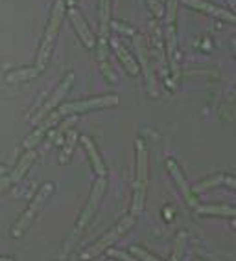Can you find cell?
<instances>
[{
	"mask_svg": "<svg viewBox=\"0 0 236 261\" xmlns=\"http://www.w3.org/2000/svg\"><path fill=\"white\" fill-rule=\"evenodd\" d=\"M72 81H74V75H72V74H68L65 77V80L61 81V85H59V87L56 89V92L52 94V98L48 99V101L44 103V107L41 109V111H39L37 114H35V116H33V121H35V123H37V121H41L43 118H46L48 112H50L54 107H57V105L61 103V99L65 98V94L68 92V89H70Z\"/></svg>",
	"mask_w": 236,
	"mask_h": 261,
	"instance_id": "52a82bcc",
	"label": "cell"
},
{
	"mask_svg": "<svg viewBox=\"0 0 236 261\" xmlns=\"http://www.w3.org/2000/svg\"><path fill=\"white\" fill-rule=\"evenodd\" d=\"M184 241H186V236H184V233H181L179 238H177V241H175V250H174V254H172L170 261H181V257H183Z\"/></svg>",
	"mask_w": 236,
	"mask_h": 261,
	"instance_id": "d6986e66",
	"label": "cell"
},
{
	"mask_svg": "<svg viewBox=\"0 0 236 261\" xmlns=\"http://www.w3.org/2000/svg\"><path fill=\"white\" fill-rule=\"evenodd\" d=\"M63 15H65V2H63V0H57L56 4H54L52 15H50L46 32H44V39H43V42H41V48H39V54H37V68L39 70H43L44 66H46L48 57H50V54H52L54 41H56L59 26H61V22H63Z\"/></svg>",
	"mask_w": 236,
	"mask_h": 261,
	"instance_id": "6da1fadb",
	"label": "cell"
},
{
	"mask_svg": "<svg viewBox=\"0 0 236 261\" xmlns=\"http://www.w3.org/2000/svg\"><path fill=\"white\" fill-rule=\"evenodd\" d=\"M109 254H111L113 257L122 259V261H138V259H135V257L129 256V254H126V252H120V250H109Z\"/></svg>",
	"mask_w": 236,
	"mask_h": 261,
	"instance_id": "603a6c76",
	"label": "cell"
},
{
	"mask_svg": "<svg viewBox=\"0 0 236 261\" xmlns=\"http://www.w3.org/2000/svg\"><path fill=\"white\" fill-rule=\"evenodd\" d=\"M146 4L150 6V10L157 15V17H162L164 15V10H162V6L159 0H146Z\"/></svg>",
	"mask_w": 236,
	"mask_h": 261,
	"instance_id": "7402d4cb",
	"label": "cell"
},
{
	"mask_svg": "<svg viewBox=\"0 0 236 261\" xmlns=\"http://www.w3.org/2000/svg\"><path fill=\"white\" fill-rule=\"evenodd\" d=\"M166 166H168V171H170V175L174 177L175 184L179 186L181 193H183V197H184V201L188 202L190 206H198V199H196V193H194V191L190 190L188 182H186V178L183 177V173H181L179 166H177V164H175L172 159L166 160Z\"/></svg>",
	"mask_w": 236,
	"mask_h": 261,
	"instance_id": "9c48e42d",
	"label": "cell"
},
{
	"mask_svg": "<svg viewBox=\"0 0 236 261\" xmlns=\"http://www.w3.org/2000/svg\"><path fill=\"white\" fill-rule=\"evenodd\" d=\"M223 182H225V184H229V186H231V188H234V190H236V178H232V177H227Z\"/></svg>",
	"mask_w": 236,
	"mask_h": 261,
	"instance_id": "d4e9b609",
	"label": "cell"
},
{
	"mask_svg": "<svg viewBox=\"0 0 236 261\" xmlns=\"http://www.w3.org/2000/svg\"><path fill=\"white\" fill-rule=\"evenodd\" d=\"M133 224H135V215H129V217L122 219L120 223L116 224V226H114L113 230H109V232L105 233V236L100 239V241H96L95 245L89 248V250L83 252V254H81V259H95V257H98L102 252H105L109 247H111V245H114L118 239L122 238L124 233L128 232Z\"/></svg>",
	"mask_w": 236,
	"mask_h": 261,
	"instance_id": "5b68a950",
	"label": "cell"
},
{
	"mask_svg": "<svg viewBox=\"0 0 236 261\" xmlns=\"http://www.w3.org/2000/svg\"><path fill=\"white\" fill-rule=\"evenodd\" d=\"M198 261H199V259H198Z\"/></svg>",
	"mask_w": 236,
	"mask_h": 261,
	"instance_id": "4dcf8cb0",
	"label": "cell"
},
{
	"mask_svg": "<svg viewBox=\"0 0 236 261\" xmlns=\"http://www.w3.org/2000/svg\"><path fill=\"white\" fill-rule=\"evenodd\" d=\"M198 212L203 215H225V217H236V208H229V206H199Z\"/></svg>",
	"mask_w": 236,
	"mask_h": 261,
	"instance_id": "ac0fdd59",
	"label": "cell"
},
{
	"mask_svg": "<svg viewBox=\"0 0 236 261\" xmlns=\"http://www.w3.org/2000/svg\"><path fill=\"white\" fill-rule=\"evenodd\" d=\"M229 4H231L232 8H234V10H236V0H229Z\"/></svg>",
	"mask_w": 236,
	"mask_h": 261,
	"instance_id": "4316f807",
	"label": "cell"
},
{
	"mask_svg": "<svg viewBox=\"0 0 236 261\" xmlns=\"http://www.w3.org/2000/svg\"><path fill=\"white\" fill-rule=\"evenodd\" d=\"M113 105H118V96L109 94V96H100V98L63 103L57 112H59L61 116H68V114H80V112L95 111V109H104V107H113Z\"/></svg>",
	"mask_w": 236,
	"mask_h": 261,
	"instance_id": "8992f818",
	"label": "cell"
},
{
	"mask_svg": "<svg viewBox=\"0 0 236 261\" xmlns=\"http://www.w3.org/2000/svg\"><path fill=\"white\" fill-rule=\"evenodd\" d=\"M135 48H137L138 61H140V65H142V72H144V77H146L148 90H150L151 96H157L155 75H153V72H151L150 59H148V51H146V48H144V41H142V37H135Z\"/></svg>",
	"mask_w": 236,
	"mask_h": 261,
	"instance_id": "ba28073f",
	"label": "cell"
},
{
	"mask_svg": "<svg viewBox=\"0 0 236 261\" xmlns=\"http://www.w3.org/2000/svg\"><path fill=\"white\" fill-rule=\"evenodd\" d=\"M225 180V177H222V175H218V177H214V178H210V180H203V182H199L198 186L194 188V193H199V191H203V190H207V188H213V186H216V184H220V182H223Z\"/></svg>",
	"mask_w": 236,
	"mask_h": 261,
	"instance_id": "ffe728a7",
	"label": "cell"
},
{
	"mask_svg": "<svg viewBox=\"0 0 236 261\" xmlns=\"http://www.w3.org/2000/svg\"><path fill=\"white\" fill-rule=\"evenodd\" d=\"M52 191H54L52 182H46V184H43V186H41V190L37 191V195L33 197V201L30 202L28 210L24 212V214L19 217V221L15 223L13 230H11V236H13V238H20V236L28 230V226L32 224V221L35 219V215L43 210L44 202L48 201V197L52 195Z\"/></svg>",
	"mask_w": 236,
	"mask_h": 261,
	"instance_id": "3957f363",
	"label": "cell"
},
{
	"mask_svg": "<svg viewBox=\"0 0 236 261\" xmlns=\"http://www.w3.org/2000/svg\"><path fill=\"white\" fill-rule=\"evenodd\" d=\"M232 226H234V228H236V221H232Z\"/></svg>",
	"mask_w": 236,
	"mask_h": 261,
	"instance_id": "f1b7e54d",
	"label": "cell"
},
{
	"mask_svg": "<svg viewBox=\"0 0 236 261\" xmlns=\"http://www.w3.org/2000/svg\"><path fill=\"white\" fill-rule=\"evenodd\" d=\"M59 118H61V114H59V112H54V114H50V118L44 121L43 125L39 127L37 130H33L32 135H30L28 138L24 140V149H28V151L33 149V145H37L39 142H41V138L44 136V133H46V130L50 129L52 125H56L57 121H59Z\"/></svg>",
	"mask_w": 236,
	"mask_h": 261,
	"instance_id": "7c38bea8",
	"label": "cell"
},
{
	"mask_svg": "<svg viewBox=\"0 0 236 261\" xmlns=\"http://www.w3.org/2000/svg\"><path fill=\"white\" fill-rule=\"evenodd\" d=\"M0 261H13V259H11V257H2V256H0Z\"/></svg>",
	"mask_w": 236,
	"mask_h": 261,
	"instance_id": "83f0119b",
	"label": "cell"
},
{
	"mask_svg": "<svg viewBox=\"0 0 236 261\" xmlns=\"http://www.w3.org/2000/svg\"><path fill=\"white\" fill-rule=\"evenodd\" d=\"M111 261H114V259H111Z\"/></svg>",
	"mask_w": 236,
	"mask_h": 261,
	"instance_id": "f546056e",
	"label": "cell"
},
{
	"mask_svg": "<svg viewBox=\"0 0 236 261\" xmlns=\"http://www.w3.org/2000/svg\"><path fill=\"white\" fill-rule=\"evenodd\" d=\"M181 2L190 6V8H194V10H199V11H205V13H208V15H214V17H218V19L231 20V22L236 20V15L229 13V11L222 10V8H218V6H214V4H208V2H205V0H181Z\"/></svg>",
	"mask_w": 236,
	"mask_h": 261,
	"instance_id": "30bf717a",
	"label": "cell"
},
{
	"mask_svg": "<svg viewBox=\"0 0 236 261\" xmlns=\"http://www.w3.org/2000/svg\"><path fill=\"white\" fill-rule=\"evenodd\" d=\"M113 48H114V51H116L118 59L122 61V65L126 66V70H128L131 75H137L138 74L137 61L133 59L131 54H129V51L126 50V46H124V44L120 41H113Z\"/></svg>",
	"mask_w": 236,
	"mask_h": 261,
	"instance_id": "5bb4252c",
	"label": "cell"
},
{
	"mask_svg": "<svg viewBox=\"0 0 236 261\" xmlns=\"http://www.w3.org/2000/svg\"><path fill=\"white\" fill-rule=\"evenodd\" d=\"M0 175H2V177H4V175H8V169H6L2 164H0Z\"/></svg>",
	"mask_w": 236,
	"mask_h": 261,
	"instance_id": "484cf974",
	"label": "cell"
},
{
	"mask_svg": "<svg viewBox=\"0 0 236 261\" xmlns=\"http://www.w3.org/2000/svg\"><path fill=\"white\" fill-rule=\"evenodd\" d=\"M81 144L85 145V149H87V153H89L90 164H92L95 171L98 173L100 177L105 178V175H107V169H105V164H104V160H102V156H100L98 149H96V145L92 144V140H90V138H87V136H83V138H81Z\"/></svg>",
	"mask_w": 236,
	"mask_h": 261,
	"instance_id": "4fadbf2b",
	"label": "cell"
},
{
	"mask_svg": "<svg viewBox=\"0 0 236 261\" xmlns=\"http://www.w3.org/2000/svg\"><path fill=\"white\" fill-rule=\"evenodd\" d=\"M148 186V149L144 142L137 140V180H135V191H133V206L131 214L138 215L144 208Z\"/></svg>",
	"mask_w": 236,
	"mask_h": 261,
	"instance_id": "7a4b0ae2",
	"label": "cell"
},
{
	"mask_svg": "<svg viewBox=\"0 0 236 261\" xmlns=\"http://www.w3.org/2000/svg\"><path fill=\"white\" fill-rule=\"evenodd\" d=\"M105 188H107V182H105L104 177H100L98 180L95 182V186H92V191H90V197H89V202H87V206L83 208V212H81L80 219H78V224H76L74 232H72L70 241H68V245H66V250H70V245H72V243H76V239L80 238L81 232H83V228H85L87 224H89V221L92 219V215L96 214L100 201H102V197H104Z\"/></svg>",
	"mask_w": 236,
	"mask_h": 261,
	"instance_id": "277c9868",
	"label": "cell"
},
{
	"mask_svg": "<svg viewBox=\"0 0 236 261\" xmlns=\"http://www.w3.org/2000/svg\"><path fill=\"white\" fill-rule=\"evenodd\" d=\"M33 160H35V151H33V149L26 151V153H24L22 156H20L19 164H17L13 171L10 173V180H11V184H13V182H19L20 178L24 177V173L28 171V168L32 166Z\"/></svg>",
	"mask_w": 236,
	"mask_h": 261,
	"instance_id": "9a60e30c",
	"label": "cell"
},
{
	"mask_svg": "<svg viewBox=\"0 0 236 261\" xmlns=\"http://www.w3.org/2000/svg\"><path fill=\"white\" fill-rule=\"evenodd\" d=\"M131 254L133 256H137L138 259H142V261H161L159 257L151 256V254H148L146 250H142L140 247H131Z\"/></svg>",
	"mask_w": 236,
	"mask_h": 261,
	"instance_id": "44dd1931",
	"label": "cell"
},
{
	"mask_svg": "<svg viewBox=\"0 0 236 261\" xmlns=\"http://www.w3.org/2000/svg\"><path fill=\"white\" fill-rule=\"evenodd\" d=\"M39 68L35 66V68H20V70H13V72H10V74L6 75V81L10 85H13V83H20V81H28V80H33V77H37L39 75Z\"/></svg>",
	"mask_w": 236,
	"mask_h": 261,
	"instance_id": "2e32d148",
	"label": "cell"
},
{
	"mask_svg": "<svg viewBox=\"0 0 236 261\" xmlns=\"http://www.w3.org/2000/svg\"><path fill=\"white\" fill-rule=\"evenodd\" d=\"M68 17H70L72 24H74L76 32H78V35H80L81 41H83V44H85L87 48L95 46V37H92V32L89 30L85 19L80 15V11L74 10V8H70V10H68Z\"/></svg>",
	"mask_w": 236,
	"mask_h": 261,
	"instance_id": "8fae6325",
	"label": "cell"
},
{
	"mask_svg": "<svg viewBox=\"0 0 236 261\" xmlns=\"http://www.w3.org/2000/svg\"><path fill=\"white\" fill-rule=\"evenodd\" d=\"M10 186H11V180H10V173H8V175H4V177L0 178V195H2Z\"/></svg>",
	"mask_w": 236,
	"mask_h": 261,
	"instance_id": "cb8c5ba5",
	"label": "cell"
},
{
	"mask_svg": "<svg viewBox=\"0 0 236 261\" xmlns=\"http://www.w3.org/2000/svg\"><path fill=\"white\" fill-rule=\"evenodd\" d=\"M109 8H111V0H100V39H107L109 33Z\"/></svg>",
	"mask_w": 236,
	"mask_h": 261,
	"instance_id": "e0dca14e",
	"label": "cell"
}]
</instances>
